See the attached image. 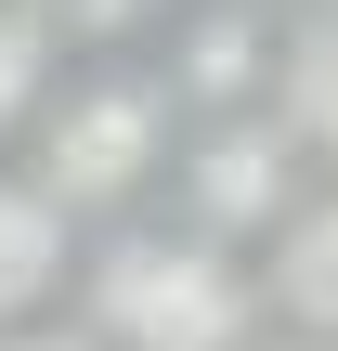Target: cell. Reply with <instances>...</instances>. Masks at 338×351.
<instances>
[{
    "label": "cell",
    "mask_w": 338,
    "mask_h": 351,
    "mask_svg": "<svg viewBox=\"0 0 338 351\" xmlns=\"http://www.w3.org/2000/svg\"><path fill=\"white\" fill-rule=\"evenodd\" d=\"M261 274L208 234H104L91 247V351H248Z\"/></svg>",
    "instance_id": "6da1fadb"
},
{
    "label": "cell",
    "mask_w": 338,
    "mask_h": 351,
    "mask_svg": "<svg viewBox=\"0 0 338 351\" xmlns=\"http://www.w3.org/2000/svg\"><path fill=\"white\" fill-rule=\"evenodd\" d=\"M169 143H182V117H169L156 65H91L78 91L52 78L26 182H39V195H52L65 221H91V208H130V195H143V182L169 169Z\"/></svg>",
    "instance_id": "7a4b0ae2"
},
{
    "label": "cell",
    "mask_w": 338,
    "mask_h": 351,
    "mask_svg": "<svg viewBox=\"0 0 338 351\" xmlns=\"http://www.w3.org/2000/svg\"><path fill=\"white\" fill-rule=\"evenodd\" d=\"M169 182H182V234H208V247H248V234H274L287 208H300V143L248 104V117H195L182 143H169Z\"/></svg>",
    "instance_id": "3957f363"
},
{
    "label": "cell",
    "mask_w": 338,
    "mask_h": 351,
    "mask_svg": "<svg viewBox=\"0 0 338 351\" xmlns=\"http://www.w3.org/2000/svg\"><path fill=\"white\" fill-rule=\"evenodd\" d=\"M156 91H169L182 130H195V117H248V104L274 91V13H248V0H182Z\"/></svg>",
    "instance_id": "277c9868"
},
{
    "label": "cell",
    "mask_w": 338,
    "mask_h": 351,
    "mask_svg": "<svg viewBox=\"0 0 338 351\" xmlns=\"http://www.w3.org/2000/svg\"><path fill=\"white\" fill-rule=\"evenodd\" d=\"M261 117H274L300 156L338 169V0H313V13L274 39V91H261Z\"/></svg>",
    "instance_id": "5b68a950"
},
{
    "label": "cell",
    "mask_w": 338,
    "mask_h": 351,
    "mask_svg": "<svg viewBox=\"0 0 338 351\" xmlns=\"http://www.w3.org/2000/svg\"><path fill=\"white\" fill-rule=\"evenodd\" d=\"M65 261H78V221H65L26 169H0V326H26V313L65 287Z\"/></svg>",
    "instance_id": "8992f818"
},
{
    "label": "cell",
    "mask_w": 338,
    "mask_h": 351,
    "mask_svg": "<svg viewBox=\"0 0 338 351\" xmlns=\"http://www.w3.org/2000/svg\"><path fill=\"white\" fill-rule=\"evenodd\" d=\"M274 300H287L313 339H338V182L274 221Z\"/></svg>",
    "instance_id": "52a82bcc"
},
{
    "label": "cell",
    "mask_w": 338,
    "mask_h": 351,
    "mask_svg": "<svg viewBox=\"0 0 338 351\" xmlns=\"http://www.w3.org/2000/svg\"><path fill=\"white\" fill-rule=\"evenodd\" d=\"M39 104H52V26L26 0H0V143H26Z\"/></svg>",
    "instance_id": "ba28073f"
},
{
    "label": "cell",
    "mask_w": 338,
    "mask_h": 351,
    "mask_svg": "<svg viewBox=\"0 0 338 351\" xmlns=\"http://www.w3.org/2000/svg\"><path fill=\"white\" fill-rule=\"evenodd\" d=\"M26 13L52 26V52H65V39H78V52H130V39H143V26H169L182 0H26Z\"/></svg>",
    "instance_id": "9c48e42d"
},
{
    "label": "cell",
    "mask_w": 338,
    "mask_h": 351,
    "mask_svg": "<svg viewBox=\"0 0 338 351\" xmlns=\"http://www.w3.org/2000/svg\"><path fill=\"white\" fill-rule=\"evenodd\" d=\"M0 351H91V339H65V326H13Z\"/></svg>",
    "instance_id": "30bf717a"
},
{
    "label": "cell",
    "mask_w": 338,
    "mask_h": 351,
    "mask_svg": "<svg viewBox=\"0 0 338 351\" xmlns=\"http://www.w3.org/2000/svg\"><path fill=\"white\" fill-rule=\"evenodd\" d=\"M248 13H313V0H248Z\"/></svg>",
    "instance_id": "8fae6325"
}]
</instances>
